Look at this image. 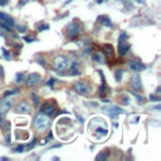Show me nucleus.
I'll list each match as a JSON object with an SVG mask.
<instances>
[{"label": "nucleus", "mask_w": 161, "mask_h": 161, "mask_svg": "<svg viewBox=\"0 0 161 161\" xmlns=\"http://www.w3.org/2000/svg\"><path fill=\"white\" fill-rule=\"evenodd\" d=\"M50 125V118L49 116L44 115V113H39L35 118H34V127L38 130V131H43V130H47Z\"/></svg>", "instance_id": "nucleus-1"}, {"label": "nucleus", "mask_w": 161, "mask_h": 161, "mask_svg": "<svg viewBox=\"0 0 161 161\" xmlns=\"http://www.w3.org/2000/svg\"><path fill=\"white\" fill-rule=\"evenodd\" d=\"M13 26H15V22L13 20V18L5 13L0 11V28L5 29L6 32H10Z\"/></svg>", "instance_id": "nucleus-2"}, {"label": "nucleus", "mask_w": 161, "mask_h": 161, "mask_svg": "<svg viewBox=\"0 0 161 161\" xmlns=\"http://www.w3.org/2000/svg\"><path fill=\"white\" fill-rule=\"evenodd\" d=\"M126 39H127V34L124 32L120 35V39H118V53H120V56H126L127 52L130 50V44L127 43Z\"/></svg>", "instance_id": "nucleus-3"}, {"label": "nucleus", "mask_w": 161, "mask_h": 161, "mask_svg": "<svg viewBox=\"0 0 161 161\" xmlns=\"http://www.w3.org/2000/svg\"><path fill=\"white\" fill-rule=\"evenodd\" d=\"M102 111H104L106 113H108L111 118H117V115L120 113H124L125 111L121 108L118 106H115V104H106V106H102Z\"/></svg>", "instance_id": "nucleus-4"}, {"label": "nucleus", "mask_w": 161, "mask_h": 161, "mask_svg": "<svg viewBox=\"0 0 161 161\" xmlns=\"http://www.w3.org/2000/svg\"><path fill=\"white\" fill-rule=\"evenodd\" d=\"M73 88H74V91L77 93H79V95H82V96L88 95V93L91 92V86L88 83H86V82H82V80L76 82L74 86H73Z\"/></svg>", "instance_id": "nucleus-5"}, {"label": "nucleus", "mask_w": 161, "mask_h": 161, "mask_svg": "<svg viewBox=\"0 0 161 161\" xmlns=\"http://www.w3.org/2000/svg\"><path fill=\"white\" fill-rule=\"evenodd\" d=\"M53 65L57 71H64L67 67H68V59H67L64 56H58L53 61Z\"/></svg>", "instance_id": "nucleus-6"}, {"label": "nucleus", "mask_w": 161, "mask_h": 161, "mask_svg": "<svg viewBox=\"0 0 161 161\" xmlns=\"http://www.w3.org/2000/svg\"><path fill=\"white\" fill-rule=\"evenodd\" d=\"M130 86H131L132 89H135L136 92H141V89H142V82H141V77L137 74V72L131 77Z\"/></svg>", "instance_id": "nucleus-7"}, {"label": "nucleus", "mask_w": 161, "mask_h": 161, "mask_svg": "<svg viewBox=\"0 0 161 161\" xmlns=\"http://www.w3.org/2000/svg\"><path fill=\"white\" fill-rule=\"evenodd\" d=\"M40 79H42V77L39 73H30L25 79V84L26 87H34L40 82Z\"/></svg>", "instance_id": "nucleus-8"}, {"label": "nucleus", "mask_w": 161, "mask_h": 161, "mask_svg": "<svg viewBox=\"0 0 161 161\" xmlns=\"http://www.w3.org/2000/svg\"><path fill=\"white\" fill-rule=\"evenodd\" d=\"M54 110H56V104L54 103H43L42 106H40V113H44L47 116H52L53 113H54Z\"/></svg>", "instance_id": "nucleus-9"}, {"label": "nucleus", "mask_w": 161, "mask_h": 161, "mask_svg": "<svg viewBox=\"0 0 161 161\" xmlns=\"http://www.w3.org/2000/svg\"><path fill=\"white\" fill-rule=\"evenodd\" d=\"M128 67H130V69L133 71V72H141V71L145 69V65L140 61H136V59H131L128 62Z\"/></svg>", "instance_id": "nucleus-10"}, {"label": "nucleus", "mask_w": 161, "mask_h": 161, "mask_svg": "<svg viewBox=\"0 0 161 161\" xmlns=\"http://www.w3.org/2000/svg\"><path fill=\"white\" fill-rule=\"evenodd\" d=\"M30 111H32V107H30V104H29L28 102H20V103L17 106V112H18V113H24V115H26V113H30Z\"/></svg>", "instance_id": "nucleus-11"}, {"label": "nucleus", "mask_w": 161, "mask_h": 161, "mask_svg": "<svg viewBox=\"0 0 161 161\" xmlns=\"http://www.w3.org/2000/svg\"><path fill=\"white\" fill-rule=\"evenodd\" d=\"M79 34V25L76 23H71L68 25V35L71 38H77Z\"/></svg>", "instance_id": "nucleus-12"}, {"label": "nucleus", "mask_w": 161, "mask_h": 161, "mask_svg": "<svg viewBox=\"0 0 161 161\" xmlns=\"http://www.w3.org/2000/svg\"><path fill=\"white\" fill-rule=\"evenodd\" d=\"M11 107V101L8 100V98H4L2 102H0V113L2 115H5Z\"/></svg>", "instance_id": "nucleus-13"}, {"label": "nucleus", "mask_w": 161, "mask_h": 161, "mask_svg": "<svg viewBox=\"0 0 161 161\" xmlns=\"http://www.w3.org/2000/svg\"><path fill=\"white\" fill-rule=\"evenodd\" d=\"M69 74L71 76H78V74H80V67H79V63L77 61L72 62L71 68H69Z\"/></svg>", "instance_id": "nucleus-14"}, {"label": "nucleus", "mask_w": 161, "mask_h": 161, "mask_svg": "<svg viewBox=\"0 0 161 161\" xmlns=\"http://www.w3.org/2000/svg\"><path fill=\"white\" fill-rule=\"evenodd\" d=\"M92 59L97 62V63H103L106 61V54L103 52H96V53H93V56H92Z\"/></svg>", "instance_id": "nucleus-15"}, {"label": "nucleus", "mask_w": 161, "mask_h": 161, "mask_svg": "<svg viewBox=\"0 0 161 161\" xmlns=\"http://www.w3.org/2000/svg\"><path fill=\"white\" fill-rule=\"evenodd\" d=\"M98 22H100L102 25L107 26V28H112V26H113L111 19H110L108 17H107V15H102V17H100V18H98Z\"/></svg>", "instance_id": "nucleus-16"}, {"label": "nucleus", "mask_w": 161, "mask_h": 161, "mask_svg": "<svg viewBox=\"0 0 161 161\" xmlns=\"http://www.w3.org/2000/svg\"><path fill=\"white\" fill-rule=\"evenodd\" d=\"M108 156H110V152H108V150H104V151L100 152V154L96 156V160H97V161H104V160H107V159H108Z\"/></svg>", "instance_id": "nucleus-17"}, {"label": "nucleus", "mask_w": 161, "mask_h": 161, "mask_svg": "<svg viewBox=\"0 0 161 161\" xmlns=\"http://www.w3.org/2000/svg\"><path fill=\"white\" fill-rule=\"evenodd\" d=\"M103 49H104V54H107V56H113V47L112 45H110V44H104L103 45Z\"/></svg>", "instance_id": "nucleus-18"}, {"label": "nucleus", "mask_w": 161, "mask_h": 161, "mask_svg": "<svg viewBox=\"0 0 161 161\" xmlns=\"http://www.w3.org/2000/svg\"><path fill=\"white\" fill-rule=\"evenodd\" d=\"M122 76H124L122 69H117V71L115 72V79L117 80V82H120V80L122 79Z\"/></svg>", "instance_id": "nucleus-19"}, {"label": "nucleus", "mask_w": 161, "mask_h": 161, "mask_svg": "<svg viewBox=\"0 0 161 161\" xmlns=\"http://www.w3.org/2000/svg\"><path fill=\"white\" fill-rule=\"evenodd\" d=\"M17 93H19V89H9L4 93V97H9L11 95H17Z\"/></svg>", "instance_id": "nucleus-20"}, {"label": "nucleus", "mask_w": 161, "mask_h": 161, "mask_svg": "<svg viewBox=\"0 0 161 161\" xmlns=\"http://www.w3.org/2000/svg\"><path fill=\"white\" fill-rule=\"evenodd\" d=\"M2 128H3V131H5V132H8V131L10 130V122H9V121H6V122H4V121H3Z\"/></svg>", "instance_id": "nucleus-21"}, {"label": "nucleus", "mask_w": 161, "mask_h": 161, "mask_svg": "<svg viewBox=\"0 0 161 161\" xmlns=\"http://www.w3.org/2000/svg\"><path fill=\"white\" fill-rule=\"evenodd\" d=\"M15 80H17V83H18V84L23 83V82H24V73H18V74H17V79H15Z\"/></svg>", "instance_id": "nucleus-22"}, {"label": "nucleus", "mask_w": 161, "mask_h": 161, "mask_svg": "<svg viewBox=\"0 0 161 161\" xmlns=\"http://www.w3.org/2000/svg\"><path fill=\"white\" fill-rule=\"evenodd\" d=\"M30 96H32V100H33V104H34V106H38V104H39V98H38V96L35 95V93H32Z\"/></svg>", "instance_id": "nucleus-23"}, {"label": "nucleus", "mask_w": 161, "mask_h": 161, "mask_svg": "<svg viewBox=\"0 0 161 161\" xmlns=\"http://www.w3.org/2000/svg\"><path fill=\"white\" fill-rule=\"evenodd\" d=\"M17 29L19 33H25L26 32V26L25 25H17Z\"/></svg>", "instance_id": "nucleus-24"}, {"label": "nucleus", "mask_w": 161, "mask_h": 161, "mask_svg": "<svg viewBox=\"0 0 161 161\" xmlns=\"http://www.w3.org/2000/svg\"><path fill=\"white\" fill-rule=\"evenodd\" d=\"M130 93H131V95H132L133 97H135V98L137 100V102H139V103H141V102H143V98H142V97H140L139 95H136V93H133V92H131V91H130Z\"/></svg>", "instance_id": "nucleus-25"}, {"label": "nucleus", "mask_w": 161, "mask_h": 161, "mask_svg": "<svg viewBox=\"0 0 161 161\" xmlns=\"http://www.w3.org/2000/svg\"><path fill=\"white\" fill-rule=\"evenodd\" d=\"M13 151H14V152H23V151H24V145H19V146H17Z\"/></svg>", "instance_id": "nucleus-26"}, {"label": "nucleus", "mask_w": 161, "mask_h": 161, "mask_svg": "<svg viewBox=\"0 0 161 161\" xmlns=\"http://www.w3.org/2000/svg\"><path fill=\"white\" fill-rule=\"evenodd\" d=\"M39 32H43V30H47V29H49V25L48 24H42V25H39Z\"/></svg>", "instance_id": "nucleus-27"}, {"label": "nucleus", "mask_w": 161, "mask_h": 161, "mask_svg": "<svg viewBox=\"0 0 161 161\" xmlns=\"http://www.w3.org/2000/svg\"><path fill=\"white\" fill-rule=\"evenodd\" d=\"M2 50H3V53H4V57L6 58V61H10V59H11V56H10L9 53H8V50H6L5 48H3Z\"/></svg>", "instance_id": "nucleus-28"}, {"label": "nucleus", "mask_w": 161, "mask_h": 161, "mask_svg": "<svg viewBox=\"0 0 161 161\" xmlns=\"http://www.w3.org/2000/svg\"><path fill=\"white\" fill-rule=\"evenodd\" d=\"M54 82H56V79H54V78H50L48 82H47V84H48L49 87H52V88H54Z\"/></svg>", "instance_id": "nucleus-29"}, {"label": "nucleus", "mask_w": 161, "mask_h": 161, "mask_svg": "<svg viewBox=\"0 0 161 161\" xmlns=\"http://www.w3.org/2000/svg\"><path fill=\"white\" fill-rule=\"evenodd\" d=\"M24 40L25 42H28V43H32V42L35 40V38L34 37H24Z\"/></svg>", "instance_id": "nucleus-30"}, {"label": "nucleus", "mask_w": 161, "mask_h": 161, "mask_svg": "<svg viewBox=\"0 0 161 161\" xmlns=\"http://www.w3.org/2000/svg\"><path fill=\"white\" fill-rule=\"evenodd\" d=\"M150 100L154 101V102H159V101H160V98H159L157 96H155V95H151V96H150Z\"/></svg>", "instance_id": "nucleus-31"}, {"label": "nucleus", "mask_w": 161, "mask_h": 161, "mask_svg": "<svg viewBox=\"0 0 161 161\" xmlns=\"http://www.w3.org/2000/svg\"><path fill=\"white\" fill-rule=\"evenodd\" d=\"M122 102H124V104H128V98L126 96H122Z\"/></svg>", "instance_id": "nucleus-32"}, {"label": "nucleus", "mask_w": 161, "mask_h": 161, "mask_svg": "<svg viewBox=\"0 0 161 161\" xmlns=\"http://www.w3.org/2000/svg\"><path fill=\"white\" fill-rule=\"evenodd\" d=\"M35 143H37V139H34V140H33V142H32V143H30L28 147H29V149H33V147L35 146Z\"/></svg>", "instance_id": "nucleus-33"}, {"label": "nucleus", "mask_w": 161, "mask_h": 161, "mask_svg": "<svg viewBox=\"0 0 161 161\" xmlns=\"http://www.w3.org/2000/svg\"><path fill=\"white\" fill-rule=\"evenodd\" d=\"M8 4V0H0V6H4Z\"/></svg>", "instance_id": "nucleus-34"}, {"label": "nucleus", "mask_w": 161, "mask_h": 161, "mask_svg": "<svg viewBox=\"0 0 161 161\" xmlns=\"http://www.w3.org/2000/svg\"><path fill=\"white\" fill-rule=\"evenodd\" d=\"M28 3V0H23V2H19V4H18V6H23L24 4H26Z\"/></svg>", "instance_id": "nucleus-35"}, {"label": "nucleus", "mask_w": 161, "mask_h": 161, "mask_svg": "<svg viewBox=\"0 0 161 161\" xmlns=\"http://www.w3.org/2000/svg\"><path fill=\"white\" fill-rule=\"evenodd\" d=\"M135 2H136V3H139V4H142V5H143V4L146 3L145 0H135Z\"/></svg>", "instance_id": "nucleus-36"}, {"label": "nucleus", "mask_w": 161, "mask_h": 161, "mask_svg": "<svg viewBox=\"0 0 161 161\" xmlns=\"http://www.w3.org/2000/svg\"><path fill=\"white\" fill-rule=\"evenodd\" d=\"M104 2H107V0H96L97 4H102V3H104Z\"/></svg>", "instance_id": "nucleus-37"}, {"label": "nucleus", "mask_w": 161, "mask_h": 161, "mask_svg": "<svg viewBox=\"0 0 161 161\" xmlns=\"http://www.w3.org/2000/svg\"><path fill=\"white\" fill-rule=\"evenodd\" d=\"M0 37H2V38H5V34H4L3 30H0Z\"/></svg>", "instance_id": "nucleus-38"}, {"label": "nucleus", "mask_w": 161, "mask_h": 161, "mask_svg": "<svg viewBox=\"0 0 161 161\" xmlns=\"http://www.w3.org/2000/svg\"><path fill=\"white\" fill-rule=\"evenodd\" d=\"M3 116H4V115H2V113H0V125L3 124Z\"/></svg>", "instance_id": "nucleus-39"}]
</instances>
